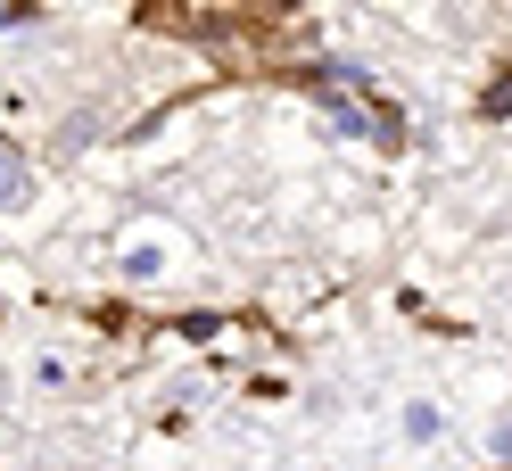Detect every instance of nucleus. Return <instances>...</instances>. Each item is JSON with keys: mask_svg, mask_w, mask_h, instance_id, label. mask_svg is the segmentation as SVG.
<instances>
[{"mask_svg": "<svg viewBox=\"0 0 512 471\" xmlns=\"http://www.w3.org/2000/svg\"><path fill=\"white\" fill-rule=\"evenodd\" d=\"M25 199H34V157L17 141H0V215H17Z\"/></svg>", "mask_w": 512, "mask_h": 471, "instance_id": "1", "label": "nucleus"}, {"mask_svg": "<svg viewBox=\"0 0 512 471\" xmlns=\"http://www.w3.org/2000/svg\"><path fill=\"white\" fill-rule=\"evenodd\" d=\"M116 273H124V281H157V273H166V240H149V232L124 240V248H116Z\"/></svg>", "mask_w": 512, "mask_h": 471, "instance_id": "2", "label": "nucleus"}, {"mask_svg": "<svg viewBox=\"0 0 512 471\" xmlns=\"http://www.w3.org/2000/svg\"><path fill=\"white\" fill-rule=\"evenodd\" d=\"M471 116H488V124L512 116V58H496V75H488V91H479V108H471Z\"/></svg>", "mask_w": 512, "mask_h": 471, "instance_id": "3", "label": "nucleus"}, {"mask_svg": "<svg viewBox=\"0 0 512 471\" xmlns=\"http://www.w3.org/2000/svg\"><path fill=\"white\" fill-rule=\"evenodd\" d=\"M223 323H232V314H215V306H190V314H166V331H174V339H215Z\"/></svg>", "mask_w": 512, "mask_h": 471, "instance_id": "4", "label": "nucleus"}, {"mask_svg": "<svg viewBox=\"0 0 512 471\" xmlns=\"http://www.w3.org/2000/svg\"><path fill=\"white\" fill-rule=\"evenodd\" d=\"M438 430H446V422H438V405H430V397H413V405H405V438H413V447H430Z\"/></svg>", "mask_w": 512, "mask_h": 471, "instance_id": "5", "label": "nucleus"}, {"mask_svg": "<svg viewBox=\"0 0 512 471\" xmlns=\"http://www.w3.org/2000/svg\"><path fill=\"white\" fill-rule=\"evenodd\" d=\"M25 25H42V9H25V0H9V9H0V34H25Z\"/></svg>", "mask_w": 512, "mask_h": 471, "instance_id": "6", "label": "nucleus"}, {"mask_svg": "<svg viewBox=\"0 0 512 471\" xmlns=\"http://www.w3.org/2000/svg\"><path fill=\"white\" fill-rule=\"evenodd\" d=\"M488 455H496V463H512V414H504V422L488 430Z\"/></svg>", "mask_w": 512, "mask_h": 471, "instance_id": "7", "label": "nucleus"}]
</instances>
